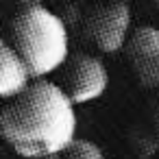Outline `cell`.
<instances>
[{
	"label": "cell",
	"mask_w": 159,
	"mask_h": 159,
	"mask_svg": "<svg viewBox=\"0 0 159 159\" xmlns=\"http://www.w3.org/2000/svg\"><path fill=\"white\" fill-rule=\"evenodd\" d=\"M44 159H105V152L96 142L76 137L63 150H59V152H55L50 157H44Z\"/></svg>",
	"instance_id": "cell-7"
},
{
	"label": "cell",
	"mask_w": 159,
	"mask_h": 159,
	"mask_svg": "<svg viewBox=\"0 0 159 159\" xmlns=\"http://www.w3.org/2000/svg\"><path fill=\"white\" fill-rule=\"evenodd\" d=\"M13 2H18L20 7H33V5H39V0H13Z\"/></svg>",
	"instance_id": "cell-10"
},
{
	"label": "cell",
	"mask_w": 159,
	"mask_h": 159,
	"mask_svg": "<svg viewBox=\"0 0 159 159\" xmlns=\"http://www.w3.org/2000/svg\"><path fill=\"white\" fill-rule=\"evenodd\" d=\"M11 46L29 63L35 79H46L70 59L68 26L55 11L24 7L11 22Z\"/></svg>",
	"instance_id": "cell-2"
},
{
	"label": "cell",
	"mask_w": 159,
	"mask_h": 159,
	"mask_svg": "<svg viewBox=\"0 0 159 159\" xmlns=\"http://www.w3.org/2000/svg\"><path fill=\"white\" fill-rule=\"evenodd\" d=\"M85 37L105 55L120 52L131 37V7L124 0L94 7L85 18Z\"/></svg>",
	"instance_id": "cell-3"
},
{
	"label": "cell",
	"mask_w": 159,
	"mask_h": 159,
	"mask_svg": "<svg viewBox=\"0 0 159 159\" xmlns=\"http://www.w3.org/2000/svg\"><path fill=\"white\" fill-rule=\"evenodd\" d=\"M152 129H155V133L159 135V102H157V107H155V111H152Z\"/></svg>",
	"instance_id": "cell-9"
},
{
	"label": "cell",
	"mask_w": 159,
	"mask_h": 159,
	"mask_svg": "<svg viewBox=\"0 0 159 159\" xmlns=\"http://www.w3.org/2000/svg\"><path fill=\"white\" fill-rule=\"evenodd\" d=\"M76 2H81V0H76Z\"/></svg>",
	"instance_id": "cell-12"
},
{
	"label": "cell",
	"mask_w": 159,
	"mask_h": 159,
	"mask_svg": "<svg viewBox=\"0 0 159 159\" xmlns=\"http://www.w3.org/2000/svg\"><path fill=\"white\" fill-rule=\"evenodd\" d=\"M33 72L22 55L11 46V42L0 44V94L5 100L16 98L33 83Z\"/></svg>",
	"instance_id": "cell-6"
},
{
	"label": "cell",
	"mask_w": 159,
	"mask_h": 159,
	"mask_svg": "<svg viewBox=\"0 0 159 159\" xmlns=\"http://www.w3.org/2000/svg\"><path fill=\"white\" fill-rule=\"evenodd\" d=\"M124 2H129V0H124Z\"/></svg>",
	"instance_id": "cell-13"
},
{
	"label": "cell",
	"mask_w": 159,
	"mask_h": 159,
	"mask_svg": "<svg viewBox=\"0 0 159 159\" xmlns=\"http://www.w3.org/2000/svg\"><path fill=\"white\" fill-rule=\"evenodd\" d=\"M107 87H109V70L98 57L76 52L66 61L63 89L76 105H85L100 98L107 92Z\"/></svg>",
	"instance_id": "cell-4"
},
{
	"label": "cell",
	"mask_w": 159,
	"mask_h": 159,
	"mask_svg": "<svg viewBox=\"0 0 159 159\" xmlns=\"http://www.w3.org/2000/svg\"><path fill=\"white\" fill-rule=\"evenodd\" d=\"M155 7H157V11H159V0H155Z\"/></svg>",
	"instance_id": "cell-11"
},
{
	"label": "cell",
	"mask_w": 159,
	"mask_h": 159,
	"mask_svg": "<svg viewBox=\"0 0 159 159\" xmlns=\"http://www.w3.org/2000/svg\"><path fill=\"white\" fill-rule=\"evenodd\" d=\"M63 85L35 79L0 113L5 142L26 159H44L76 139V109Z\"/></svg>",
	"instance_id": "cell-1"
},
{
	"label": "cell",
	"mask_w": 159,
	"mask_h": 159,
	"mask_svg": "<svg viewBox=\"0 0 159 159\" xmlns=\"http://www.w3.org/2000/svg\"><path fill=\"white\" fill-rule=\"evenodd\" d=\"M124 50L135 81L146 89H159V29L148 24L135 29Z\"/></svg>",
	"instance_id": "cell-5"
},
{
	"label": "cell",
	"mask_w": 159,
	"mask_h": 159,
	"mask_svg": "<svg viewBox=\"0 0 159 159\" xmlns=\"http://www.w3.org/2000/svg\"><path fill=\"white\" fill-rule=\"evenodd\" d=\"M129 144H131V150L139 157V159H150L157 148H159V135L152 131H146V129H135L131 135H129Z\"/></svg>",
	"instance_id": "cell-8"
}]
</instances>
